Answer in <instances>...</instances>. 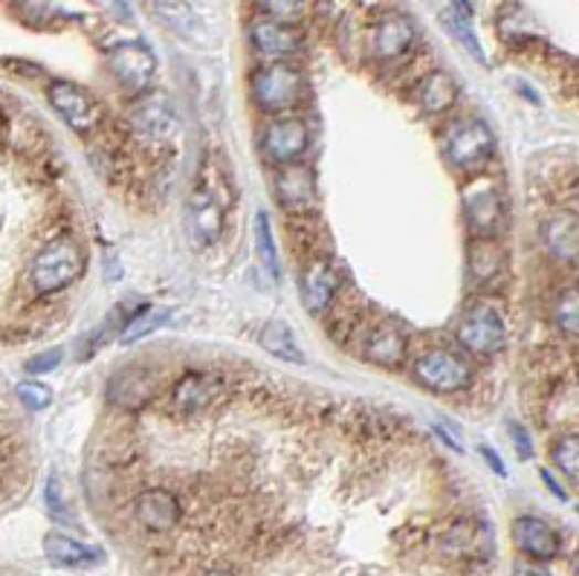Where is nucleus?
I'll use <instances>...</instances> for the list:
<instances>
[{
  "mask_svg": "<svg viewBox=\"0 0 579 576\" xmlns=\"http://www.w3.org/2000/svg\"><path fill=\"white\" fill-rule=\"evenodd\" d=\"M32 284L39 293H62L73 281L82 279L84 273V252L73 238H55L44 243L41 252L32 259Z\"/></svg>",
  "mask_w": 579,
  "mask_h": 576,
  "instance_id": "obj_1",
  "label": "nucleus"
},
{
  "mask_svg": "<svg viewBox=\"0 0 579 576\" xmlns=\"http://www.w3.org/2000/svg\"><path fill=\"white\" fill-rule=\"evenodd\" d=\"M496 151V137L481 119H461L443 134V157L461 175H478Z\"/></svg>",
  "mask_w": 579,
  "mask_h": 576,
  "instance_id": "obj_2",
  "label": "nucleus"
},
{
  "mask_svg": "<svg viewBox=\"0 0 579 576\" xmlns=\"http://www.w3.org/2000/svg\"><path fill=\"white\" fill-rule=\"evenodd\" d=\"M457 342L470 354L478 357H493L507 345V318L493 302H473L461 313L455 325Z\"/></svg>",
  "mask_w": 579,
  "mask_h": 576,
  "instance_id": "obj_3",
  "label": "nucleus"
},
{
  "mask_svg": "<svg viewBox=\"0 0 579 576\" xmlns=\"http://www.w3.org/2000/svg\"><path fill=\"white\" fill-rule=\"evenodd\" d=\"M305 93V78L298 73V67L287 64V61H273L267 67L255 70L252 76V96L264 111L270 114H282L302 102Z\"/></svg>",
  "mask_w": 579,
  "mask_h": 576,
  "instance_id": "obj_4",
  "label": "nucleus"
},
{
  "mask_svg": "<svg viewBox=\"0 0 579 576\" xmlns=\"http://www.w3.org/2000/svg\"><path fill=\"white\" fill-rule=\"evenodd\" d=\"M414 379L434 395H457L473 383V371L464 359L446 348H432L414 359Z\"/></svg>",
  "mask_w": 579,
  "mask_h": 576,
  "instance_id": "obj_5",
  "label": "nucleus"
},
{
  "mask_svg": "<svg viewBox=\"0 0 579 576\" xmlns=\"http://www.w3.org/2000/svg\"><path fill=\"white\" fill-rule=\"evenodd\" d=\"M464 218L475 238H496L504 227V200L496 182L475 177L464 189Z\"/></svg>",
  "mask_w": 579,
  "mask_h": 576,
  "instance_id": "obj_6",
  "label": "nucleus"
},
{
  "mask_svg": "<svg viewBox=\"0 0 579 576\" xmlns=\"http://www.w3.org/2000/svg\"><path fill=\"white\" fill-rule=\"evenodd\" d=\"M310 134L307 125L298 116H278L267 122V128L261 134V151L273 166H293L307 151Z\"/></svg>",
  "mask_w": 579,
  "mask_h": 576,
  "instance_id": "obj_7",
  "label": "nucleus"
},
{
  "mask_svg": "<svg viewBox=\"0 0 579 576\" xmlns=\"http://www.w3.org/2000/svg\"><path fill=\"white\" fill-rule=\"evenodd\" d=\"M160 388L162 371L148 368V365H130V368L119 371L107 383V397H110V402H116L119 409L137 411L160 395Z\"/></svg>",
  "mask_w": 579,
  "mask_h": 576,
  "instance_id": "obj_8",
  "label": "nucleus"
},
{
  "mask_svg": "<svg viewBox=\"0 0 579 576\" xmlns=\"http://www.w3.org/2000/svg\"><path fill=\"white\" fill-rule=\"evenodd\" d=\"M110 70L114 76L119 78L125 91L130 93H143L148 84L154 82V73H157V59L145 44L139 41H125V44H116L110 50Z\"/></svg>",
  "mask_w": 579,
  "mask_h": 576,
  "instance_id": "obj_9",
  "label": "nucleus"
},
{
  "mask_svg": "<svg viewBox=\"0 0 579 576\" xmlns=\"http://www.w3.org/2000/svg\"><path fill=\"white\" fill-rule=\"evenodd\" d=\"M134 516L145 531L171 533L183 519V504L171 490L151 486V490H143L134 501Z\"/></svg>",
  "mask_w": 579,
  "mask_h": 576,
  "instance_id": "obj_10",
  "label": "nucleus"
},
{
  "mask_svg": "<svg viewBox=\"0 0 579 576\" xmlns=\"http://www.w3.org/2000/svg\"><path fill=\"white\" fill-rule=\"evenodd\" d=\"M50 105L64 122H67L70 128L78 130V134H87V130L96 125L99 119V111H96V102L87 96V93L73 82H53L50 84Z\"/></svg>",
  "mask_w": 579,
  "mask_h": 576,
  "instance_id": "obj_11",
  "label": "nucleus"
},
{
  "mask_svg": "<svg viewBox=\"0 0 579 576\" xmlns=\"http://www.w3.org/2000/svg\"><path fill=\"white\" fill-rule=\"evenodd\" d=\"M223 391V383L214 374L191 371L183 379H177V386L168 395V406L177 415H198L207 411Z\"/></svg>",
  "mask_w": 579,
  "mask_h": 576,
  "instance_id": "obj_12",
  "label": "nucleus"
},
{
  "mask_svg": "<svg viewBox=\"0 0 579 576\" xmlns=\"http://www.w3.org/2000/svg\"><path fill=\"white\" fill-rule=\"evenodd\" d=\"M513 542L527 559L550 562L559 556V533L539 516H518L513 522Z\"/></svg>",
  "mask_w": 579,
  "mask_h": 576,
  "instance_id": "obj_13",
  "label": "nucleus"
},
{
  "mask_svg": "<svg viewBox=\"0 0 579 576\" xmlns=\"http://www.w3.org/2000/svg\"><path fill=\"white\" fill-rule=\"evenodd\" d=\"M275 191L287 212H310L316 206V180L307 166H284L275 175Z\"/></svg>",
  "mask_w": 579,
  "mask_h": 576,
  "instance_id": "obj_14",
  "label": "nucleus"
},
{
  "mask_svg": "<svg viewBox=\"0 0 579 576\" xmlns=\"http://www.w3.org/2000/svg\"><path fill=\"white\" fill-rule=\"evenodd\" d=\"M339 284H343V279L328 259H313L302 273V299H305L307 311H325L334 302Z\"/></svg>",
  "mask_w": 579,
  "mask_h": 576,
  "instance_id": "obj_15",
  "label": "nucleus"
},
{
  "mask_svg": "<svg viewBox=\"0 0 579 576\" xmlns=\"http://www.w3.org/2000/svg\"><path fill=\"white\" fill-rule=\"evenodd\" d=\"M541 241L548 252L559 261L579 259V214L577 212H554L541 223Z\"/></svg>",
  "mask_w": 579,
  "mask_h": 576,
  "instance_id": "obj_16",
  "label": "nucleus"
},
{
  "mask_svg": "<svg viewBox=\"0 0 579 576\" xmlns=\"http://www.w3.org/2000/svg\"><path fill=\"white\" fill-rule=\"evenodd\" d=\"M250 39L255 44L261 55H270V59L282 61L287 55L298 53V46H302V39H298V32L290 27V23L282 21H255L250 30Z\"/></svg>",
  "mask_w": 579,
  "mask_h": 576,
  "instance_id": "obj_17",
  "label": "nucleus"
},
{
  "mask_svg": "<svg viewBox=\"0 0 579 576\" xmlns=\"http://www.w3.org/2000/svg\"><path fill=\"white\" fill-rule=\"evenodd\" d=\"M44 554L59 568H93L102 562V551L82 545V542L64 536V533H46Z\"/></svg>",
  "mask_w": 579,
  "mask_h": 576,
  "instance_id": "obj_18",
  "label": "nucleus"
},
{
  "mask_svg": "<svg viewBox=\"0 0 579 576\" xmlns=\"http://www.w3.org/2000/svg\"><path fill=\"white\" fill-rule=\"evenodd\" d=\"M406 336L403 331L391 322H380L377 327H371V334L366 336V357L371 363L382 365V368H394L406 359Z\"/></svg>",
  "mask_w": 579,
  "mask_h": 576,
  "instance_id": "obj_19",
  "label": "nucleus"
},
{
  "mask_svg": "<svg viewBox=\"0 0 579 576\" xmlns=\"http://www.w3.org/2000/svg\"><path fill=\"white\" fill-rule=\"evenodd\" d=\"M134 125L143 130L145 137L162 139L177 128V119L166 96L162 93H151V96L139 100L137 107H134Z\"/></svg>",
  "mask_w": 579,
  "mask_h": 576,
  "instance_id": "obj_20",
  "label": "nucleus"
},
{
  "mask_svg": "<svg viewBox=\"0 0 579 576\" xmlns=\"http://www.w3.org/2000/svg\"><path fill=\"white\" fill-rule=\"evenodd\" d=\"M414 44V27L409 18L389 15L382 18L373 30V53L382 59H397Z\"/></svg>",
  "mask_w": 579,
  "mask_h": 576,
  "instance_id": "obj_21",
  "label": "nucleus"
},
{
  "mask_svg": "<svg viewBox=\"0 0 579 576\" xmlns=\"http://www.w3.org/2000/svg\"><path fill=\"white\" fill-rule=\"evenodd\" d=\"M418 102L429 116L446 114L457 102V84L450 73L443 70H432L423 82L418 84Z\"/></svg>",
  "mask_w": 579,
  "mask_h": 576,
  "instance_id": "obj_22",
  "label": "nucleus"
},
{
  "mask_svg": "<svg viewBox=\"0 0 579 576\" xmlns=\"http://www.w3.org/2000/svg\"><path fill=\"white\" fill-rule=\"evenodd\" d=\"M261 348L267 350V354H273L275 359H284V363L290 365L305 363V354H302V345H298V339L293 336V327H290L287 322H282V318H273V322H267V327L261 331Z\"/></svg>",
  "mask_w": 579,
  "mask_h": 576,
  "instance_id": "obj_23",
  "label": "nucleus"
},
{
  "mask_svg": "<svg viewBox=\"0 0 579 576\" xmlns=\"http://www.w3.org/2000/svg\"><path fill=\"white\" fill-rule=\"evenodd\" d=\"M466 255H470V273L478 281L496 279L504 270V250L496 238H475Z\"/></svg>",
  "mask_w": 579,
  "mask_h": 576,
  "instance_id": "obj_24",
  "label": "nucleus"
},
{
  "mask_svg": "<svg viewBox=\"0 0 579 576\" xmlns=\"http://www.w3.org/2000/svg\"><path fill=\"white\" fill-rule=\"evenodd\" d=\"M191 218H194V229H198V235L207 243L218 241V238L223 235L221 206L214 203L209 195H203V191H200L198 198H194V206H191Z\"/></svg>",
  "mask_w": 579,
  "mask_h": 576,
  "instance_id": "obj_25",
  "label": "nucleus"
},
{
  "mask_svg": "<svg viewBox=\"0 0 579 576\" xmlns=\"http://www.w3.org/2000/svg\"><path fill=\"white\" fill-rule=\"evenodd\" d=\"M441 21H443V27H446V30H450L452 39H455L457 44L464 46L466 53L473 55V59L478 61V64H487V53H484V50H481L478 35H475L473 27H470V18L457 15V12H443Z\"/></svg>",
  "mask_w": 579,
  "mask_h": 576,
  "instance_id": "obj_26",
  "label": "nucleus"
},
{
  "mask_svg": "<svg viewBox=\"0 0 579 576\" xmlns=\"http://www.w3.org/2000/svg\"><path fill=\"white\" fill-rule=\"evenodd\" d=\"M550 461L573 486H579V434H565L550 447Z\"/></svg>",
  "mask_w": 579,
  "mask_h": 576,
  "instance_id": "obj_27",
  "label": "nucleus"
},
{
  "mask_svg": "<svg viewBox=\"0 0 579 576\" xmlns=\"http://www.w3.org/2000/svg\"><path fill=\"white\" fill-rule=\"evenodd\" d=\"M252 235H255V250H259L261 264L267 266L273 275H278V250H275L273 223H270L267 212L255 214V223H252Z\"/></svg>",
  "mask_w": 579,
  "mask_h": 576,
  "instance_id": "obj_28",
  "label": "nucleus"
},
{
  "mask_svg": "<svg viewBox=\"0 0 579 576\" xmlns=\"http://www.w3.org/2000/svg\"><path fill=\"white\" fill-rule=\"evenodd\" d=\"M554 322L562 334L579 336V287H565L554 302Z\"/></svg>",
  "mask_w": 579,
  "mask_h": 576,
  "instance_id": "obj_29",
  "label": "nucleus"
},
{
  "mask_svg": "<svg viewBox=\"0 0 579 576\" xmlns=\"http://www.w3.org/2000/svg\"><path fill=\"white\" fill-rule=\"evenodd\" d=\"M44 507H46V513L55 519V522H67V519H70L64 484H62V478L55 475V472L46 478V484H44Z\"/></svg>",
  "mask_w": 579,
  "mask_h": 576,
  "instance_id": "obj_30",
  "label": "nucleus"
},
{
  "mask_svg": "<svg viewBox=\"0 0 579 576\" xmlns=\"http://www.w3.org/2000/svg\"><path fill=\"white\" fill-rule=\"evenodd\" d=\"M15 395L30 411H44L53 402V391L41 383H18Z\"/></svg>",
  "mask_w": 579,
  "mask_h": 576,
  "instance_id": "obj_31",
  "label": "nucleus"
},
{
  "mask_svg": "<svg viewBox=\"0 0 579 576\" xmlns=\"http://www.w3.org/2000/svg\"><path fill=\"white\" fill-rule=\"evenodd\" d=\"M261 3H264V12H267L273 21L293 23L305 12L307 0H261Z\"/></svg>",
  "mask_w": 579,
  "mask_h": 576,
  "instance_id": "obj_32",
  "label": "nucleus"
},
{
  "mask_svg": "<svg viewBox=\"0 0 579 576\" xmlns=\"http://www.w3.org/2000/svg\"><path fill=\"white\" fill-rule=\"evenodd\" d=\"M157 12L166 18L168 27H175V30H189L191 23H194V15H191V9L186 3H157Z\"/></svg>",
  "mask_w": 579,
  "mask_h": 576,
  "instance_id": "obj_33",
  "label": "nucleus"
},
{
  "mask_svg": "<svg viewBox=\"0 0 579 576\" xmlns=\"http://www.w3.org/2000/svg\"><path fill=\"white\" fill-rule=\"evenodd\" d=\"M160 325H162V316H148V313L143 311L137 318H134V322H130V327L123 334V342L125 345H130V342L143 339V336H148Z\"/></svg>",
  "mask_w": 579,
  "mask_h": 576,
  "instance_id": "obj_34",
  "label": "nucleus"
},
{
  "mask_svg": "<svg viewBox=\"0 0 579 576\" xmlns=\"http://www.w3.org/2000/svg\"><path fill=\"white\" fill-rule=\"evenodd\" d=\"M59 363H62V350H44L27 363V374H50L53 368H59Z\"/></svg>",
  "mask_w": 579,
  "mask_h": 576,
  "instance_id": "obj_35",
  "label": "nucleus"
},
{
  "mask_svg": "<svg viewBox=\"0 0 579 576\" xmlns=\"http://www.w3.org/2000/svg\"><path fill=\"white\" fill-rule=\"evenodd\" d=\"M507 432H510L513 447H516V452L522 461H527V458L534 455V443H530V434H527V429H522L518 423H510L507 426Z\"/></svg>",
  "mask_w": 579,
  "mask_h": 576,
  "instance_id": "obj_36",
  "label": "nucleus"
},
{
  "mask_svg": "<svg viewBox=\"0 0 579 576\" xmlns=\"http://www.w3.org/2000/svg\"><path fill=\"white\" fill-rule=\"evenodd\" d=\"M513 576H550L548 568L536 559H522L516 562V568H513Z\"/></svg>",
  "mask_w": 579,
  "mask_h": 576,
  "instance_id": "obj_37",
  "label": "nucleus"
},
{
  "mask_svg": "<svg viewBox=\"0 0 579 576\" xmlns=\"http://www.w3.org/2000/svg\"><path fill=\"white\" fill-rule=\"evenodd\" d=\"M481 455L487 458V461H489V467H493V472H496V475H507V467H504V461H502V458H498V452H496V449L481 447Z\"/></svg>",
  "mask_w": 579,
  "mask_h": 576,
  "instance_id": "obj_38",
  "label": "nucleus"
},
{
  "mask_svg": "<svg viewBox=\"0 0 579 576\" xmlns=\"http://www.w3.org/2000/svg\"><path fill=\"white\" fill-rule=\"evenodd\" d=\"M541 481H545V484H548L550 486V493H554V495H557V499H568V495H565V490H562V486H559L557 484V481H554V475H550V472L548 470H545V472H541Z\"/></svg>",
  "mask_w": 579,
  "mask_h": 576,
  "instance_id": "obj_39",
  "label": "nucleus"
},
{
  "mask_svg": "<svg viewBox=\"0 0 579 576\" xmlns=\"http://www.w3.org/2000/svg\"><path fill=\"white\" fill-rule=\"evenodd\" d=\"M452 7H455L457 15L473 18V3H470V0H452Z\"/></svg>",
  "mask_w": 579,
  "mask_h": 576,
  "instance_id": "obj_40",
  "label": "nucleus"
},
{
  "mask_svg": "<svg viewBox=\"0 0 579 576\" xmlns=\"http://www.w3.org/2000/svg\"><path fill=\"white\" fill-rule=\"evenodd\" d=\"M203 576H235V570H229V568H212V570H207V574Z\"/></svg>",
  "mask_w": 579,
  "mask_h": 576,
  "instance_id": "obj_41",
  "label": "nucleus"
},
{
  "mask_svg": "<svg viewBox=\"0 0 579 576\" xmlns=\"http://www.w3.org/2000/svg\"><path fill=\"white\" fill-rule=\"evenodd\" d=\"M571 568H573V576H579V551L573 554V562H571Z\"/></svg>",
  "mask_w": 579,
  "mask_h": 576,
  "instance_id": "obj_42",
  "label": "nucleus"
}]
</instances>
